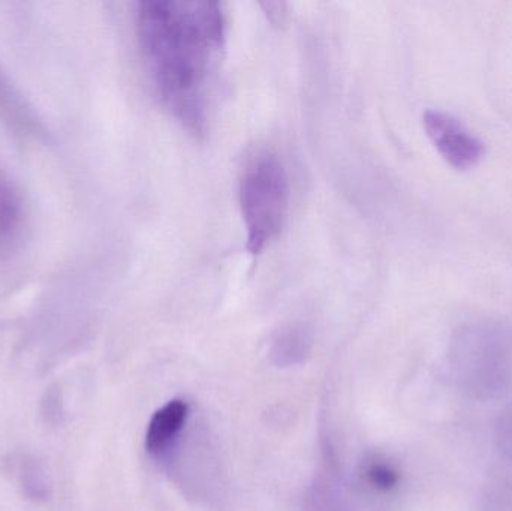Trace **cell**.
<instances>
[{
    "mask_svg": "<svg viewBox=\"0 0 512 511\" xmlns=\"http://www.w3.org/2000/svg\"><path fill=\"white\" fill-rule=\"evenodd\" d=\"M137 35L156 98L188 131L203 135L227 42L222 3L146 0L138 5Z\"/></svg>",
    "mask_w": 512,
    "mask_h": 511,
    "instance_id": "obj_1",
    "label": "cell"
},
{
    "mask_svg": "<svg viewBox=\"0 0 512 511\" xmlns=\"http://www.w3.org/2000/svg\"><path fill=\"white\" fill-rule=\"evenodd\" d=\"M499 449L512 459V410L505 413L498 426Z\"/></svg>",
    "mask_w": 512,
    "mask_h": 511,
    "instance_id": "obj_9",
    "label": "cell"
},
{
    "mask_svg": "<svg viewBox=\"0 0 512 511\" xmlns=\"http://www.w3.org/2000/svg\"><path fill=\"white\" fill-rule=\"evenodd\" d=\"M424 129L439 155L456 170H471L486 156V144L469 131L457 117L445 111L424 114Z\"/></svg>",
    "mask_w": 512,
    "mask_h": 511,
    "instance_id": "obj_4",
    "label": "cell"
},
{
    "mask_svg": "<svg viewBox=\"0 0 512 511\" xmlns=\"http://www.w3.org/2000/svg\"><path fill=\"white\" fill-rule=\"evenodd\" d=\"M240 209L248 231V249L258 255L282 233L289 210L288 173L276 153H258L240 179Z\"/></svg>",
    "mask_w": 512,
    "mask_h": 511,
    "instance_id": "obj_3",
    "label": "cell"
},
{
    "mask_svg": "<svg viewBox=\"0 0 512 511\" xmlns=\"http://www.w3.org/2000/svg\"><path fill=\"white\" fill-rule=\"evenodd\" d=\"M370 483L381 491H390L397 483V474L385 464L370 465L367 471Z\"/></svg>",
    "mask_w": 512,
    "mask_h": 511,
    "instance_id": "obj_8",
    "label": "cell"
},
{
    "mask_svg": "<svg viewBox=\"0 0 512 511\" xmlns=\"http://www.w3.org/2000/svg\"><path fill=\"white\" fill-rule=\"evenodd\" d=\"M450 362L460 386L489 398L507 386L512 372V330L498 321H474L454 332Z\"/></svg>",
    "mask_w": 512,
    "mask_h": 511,
    "instance_id": "obj_2",
    "label": "cell"
},
{
    "mask_svg": "<svg viewBox=\"0 0 512 511\" xmlns=\"http://www.w3.org/2000/svg\"><path fill=\"white\" fill-rule=\"evenodd\" d=\"M261 6L271 23L276 26L285 23L286 15H288V5L285 2H264L261 3Z\"/></svg>",
    "mask_w": 512,
    "mask_h": 511,
    "instance_id": "obj_10",
    "label": "cell"
},
{
    "mask_svg": "<svg viewBox=\"0 0 512 511\" xmlns=\"http://www.w3.org/2000/svg\"><path fill=\"white\" fill-rule=\"evenodd\" d=\"M309 344V335L303 327H291L277 338L273 353L277 362L288 365L303 359L309 350Z\"/></svg>",
    "mask_w": 512,
    "mask_h": 511,
    "instance_id": "obj_7",
    "label": "cell"
},
{
    "mask_svg": "<svg viewBox=\"0 0 512 511\" xmlns=\"http://www.w3.org/2000/svg\"><path fill=\"white\" fill-rule=\"evenodd\" d=\"M23 218L20 195L15 191L12 183L0 173V246L8 245Z\"/></svg>",
    "mask_w": 512,
    "mask_h": 511,
    "instance_id": "obj_6",
    "label": "cell"
},
{
    "mask_svg": "<svg viewBox=\"0 0 512 511\" xmlns=\"http://www.w3.org/2000/svg\"><path fill=\"white\" fill-rule=\"evenodd\" d=\"M189 416L188 402L174 399L153 414L146 434V450L153 458H161L185 428Z\"/></svg>",
    "mask_w": 512,
    "mask_h": 511,
    "instance_id": "obj_5",
    "label": "cell"
}]
</instances>
